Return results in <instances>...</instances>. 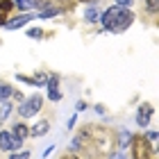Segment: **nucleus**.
Segmentation results:
<instances>
[{
	"mask_svg": "<svg viewBox=\"0 0 159 159\" xmlns=\"http://www.w3.org/2000/svg\"><path fill=\"white\" fill-rule=\"evenodd\" d=\"M27 37H34V39H39V37H41V30H37V27H34V30H27Z\"/></svg>",
	"mask_w": 159,
	"mask_h": 159,
	"instance_id": "17",
	"label": "nucleus"
},
{
	"mask_svg": "<svg viewBox=\"0 0 159 159\" xmlns=\"http://www.w3.org/2000/svg\"><path fill=\"white\" fill-rule=\"evenodd\" d=\"M129 141H132V134H129L127 129H125V132H120V148H125Z\"/></svg>",
	"mask_w": 159,
	"mask_h": 159,
	"instance_id": "15",
	"label": "nucleus"
},
{
	"mask_svg": "<svg viewBox=\"0 0 159 159\" xmlns=\"http://www.w3.org/2000/svg\"><path fill=\"white\" fill-rule=\"evenodd\" d=\"M102 25L107 27V30H111V32H123V30H127L129 25H132V20H134V14L127 9V7H123V5H116V7H109L107 11H102Z\"/></svg>",
	"mask_w": 159,
	"mask_h": 159,
	"instance_id": "1",
	"label": "nucleus"
},
{
	"mask_svg": "<svg viewBox=\"0 0 159 159\" xmlns=\"http://www.w3.org/2000/svg\"><path fill=\"white\" fill-rule=\"evenodd\" d=\"M9 159H30V152H18V155H14Z\"/></svg>",
	"mask_w": 159,
	"mask_h": 159,
	"instance_id": "18",
	"label": "nucleus"
},
{
	"mask_svg": "<svg viewBox=\"0 0 159 159\" xmlns=\"http://www.w3.org/2000/svg\"><path fill=\"white\" fill-rule=\"evenodd\" d=\"M16 5H18V9L27 11V9H32V7L37 5V0H16Z\"/></svg>",
	"mask_w": 159,
	"mask_h": 159,
	"instance_id": "13",
	"label": "nucleus"
},
{
	"mask_svg": "<svg viewBox=\"0 0 159 159\" xmlns=\"http://www.w3.org/2000/svg\"><path fill=\"white\" fill-rule=\"evenodd\" d=\"M57 14H59V9H55V7H46L39 16H41V18H50V16H57Z\"/></svg>",
	"mask_w": 159,
	"mask_h": 159,
	"instance_id": "14",
	"label": "nucleus"
},
{
	"mask_svg": "<svg viewBox=\"0 0 159 159\" xmlns=\"http://www.w3.org/2000/svg\"><path fill=\"white\" fill-rule=\"evenodd\" d=\"M84 18L89 20V23H96V20L100 18V16H98V9H96V7H89V9L84 11Z\"/></svg>",
	"mask_w": 159,
	"mask_h": 159,
	"instance_id": "12",
	"label": "nucleus"
},
{
	"mask_svg": "<svg viewBox=\"0 0 159 159\" xmlns=\"http://www.w3.org/2000/svg\"><path fill=\"white\" fill-rule=\"evenodd\" d=\"M150 116H152V107L150 105H143L141 109H139V114H136V123L143 127V125H148L150 123Z\"/></svg>",
	"mask_w": 159,
	"mask_h": 159,
	"instance_id": "4",
	"label": "nucleus"
},
{
	"mask_svg": "<svg viewBox=\"0 0 159 159\" xmlns=\"http://www.w3.org/2000/svg\"><path fill=\"white\" fill-rule=\"evenodd\" d=\"M48 96H50V100H59L61 98V91L57 89V77H48Z\"/></svg>",
	"mask_w": 159,
	"mask_h": 159,
	"instance_id": "8",
	"label": "nucleus"
},
{
	"mask_svg": "<svg viewBox=\"0 0 159 159\" xmlns=\"http://www.w3.org/2000/svg\"><path fill=\"white\" fill-rule=\"evenodd\" d=\"M132 155L134 159H152V148H150V141L143 139V136H132Z\"/></svg>",
	"mask_w": 159,
	"mask_h": 159,
	"instance_id": "2",
	"label": "nucleus"
},
{
	"mask_svg": "<svg viewBox=\"0 0 159 159\" xmlns=\"http://www.w3.org/2000/svg\"><path fill=\"white\" fill-rule=\"evenodd\" d=\"M146 139H148V141H150V143H152V141H157V132H150V134H148V136H146Z\"/></svg>",
	"mask_w": 159,
	"mask_h": 159,
	"instance_id": "20",
	"label": "nucleus"
},
{
	"mask_svg": "<svg viewBox=\"0 0 159 159\" xmlns=\"http://www.w3.org/2000/svg\"><path fill=\"white\" fill-rule=\"evenodd\" d=\"M61 159H77L75 155H66V157H61Z\"/></svg>",
	"mask_w": 159,
	"mask_h": 159,
	"instance_id": "22",
	"label": "nucleus"
},
{
	"mask_svg": "<svg viewBox=\"0 0 159 159\" xmlns=\"http://www.w3.org/2000/svg\"><path fill=\"white\" fill-rule=\"evenodd\" d=\"M18 80H20V82H30V84H34V86H43V84H46L48 82V75H34V77H25V75H18Z\"/></svg>",
	"mask_w": 159,
	"mask_h": 159,
	"instance_id": "10",
	"label": "nucleus"
},
{
	"mask_svg": "<svg viewBox=\"0 0 159 159\" xmlns=\"http://www.w3.org/2000/svg\"><path fill=\"white\" fill-rule=\"evenodd\" d=\"M9 111H11V105L9 102H2V109H0V123L7 118V114H9Z\"/></svg>",
	"mask_w": 159,
	"mask_h": 159,
	"instance_id": "16",
	"label": "nucleus"
},
{
	"mask_svg": "<svg viewBox=\"0 0 159 159\" xmlns=\"http://www.w3.org/2000/svg\"><path fill=\"white\" fill-rule=\"evenodd\" d=\"M30 20H32V16H30V14H25V16H16L14 20L5 23V27H7V30H16V27H23L25 23H30Z\"/></svg>",
	"mask_w": 159,
	"mask_h": 159,
	"instance_id": "7",
	"label": "nucleus"
},
{
	"mask_svg": "<svg viewBox=\"0 0 159 159\" xmlns=\"http://www.w3.org/2000/svg\"><path fill=\"white\" fill-rule=\"evenodd\" d=\"M41 105H43V98L41 96H32V98H27L23 105H20V116L23 118H30V116H34L39 109H41Z\"/></svg>",
	"mask_w": 159,
	"mask_h": 159,
	"instance_id": "3",
	"label": "nucleus"
},
{
	"mask_svg": "<svg viewBox=\"0 0 159 159\" xmlns=\"http://www.w3.org/2000/svg\"><path fill=\"white\" fill-rule=\"evenodd\" d=\"M11 9H14V2H11V0H0V25L7 23V16H9Z\"/></svg>",
	"mask_w": 159,
	"mask_h": 159,
	"instance_id": "6",
	"label": "nucleus"
},
{
	"mask_svg": "<svg viewBox=\"0 0 159 159\" xmlns=\"http://www.w3.org/2000/svg\"><path fill=\"white\" fill-rule=\"evenodd\" d=\"M0 150H5V152L14 150V136H11V132H0Z\"/></svg>",
	"mask_w": 159,
	"mask_h": 159,
	"instance_id": "5",
	"label": "nucleus"
},
{
	"mask_svg": "<svg viewBox=\"0 0 159 159\" xmlns=\"http://www.w3.org/2000/svg\"><path fill=\"white\" fill-rule=\"evenodd\" d=\"M82 2H89V0H82Z\"/></svg>",
	"mask_w": 159,
	"mask_h": 159,
	"instance_id": "23",
	"label": "nucleus"
},
{
	"mask_svg": "<svg viewBox=\"0 0 159 159\" xmlns=\"http://www.w3.org/2000/svg\"><path fill=\"white\" fill-rule=\"evenodd\" d=\"M11 93H14V91H11V86H9V84L0 82V102H5V100L11 96Z\"/></svg>",
	"mask_w": 159,
	"mask_h": 159,
	"instance_id": "11",
	"label": "nucleus"
},
{
	"mask_svg": "<svg viewBox=\"0 0 159 159\" xmlns=\"http://www.w3.org/2000/svg\"><path fill=\"white\" fill-rule=\"evenodd\" d=\"M148 7H150V11H157V0H148Z\"/></svg>",
	"mask_w": 159,
	"mask_h": 159,
	"instance_id": "19",
	"label": "nucleus"
},
{
	"mask_svg": "<svg viewBox=\"0 0 159 159\" xmlns=\"http://www.w3.org/2000/svg\"><path fill=\"white\" fill-rule=\"evenodd\" d=\"M48 129H50V123L48 120H39V123H34V127L30 129V134L32 136H43Z\"/></svg>",
	"mask_w": 159,
	"mask_h": 159,
	"instance_id": "9",
	"label": "nucleus"
},
{
	"mask_svg": "<svg viewBox=\"0 0 159 159\" xmlns=\"http://www.w3.org/2000/svg\"><path fill=\"white\" fill-rule=\"evenodd\" d=\"M118 5H123V7H129V2H132V0H116Z\"/></svg>",
	"mask_w": 159,
	"mask_h": 159,
	"instance_id": "21",
	"label": "nucleus"
}]
</instances>
